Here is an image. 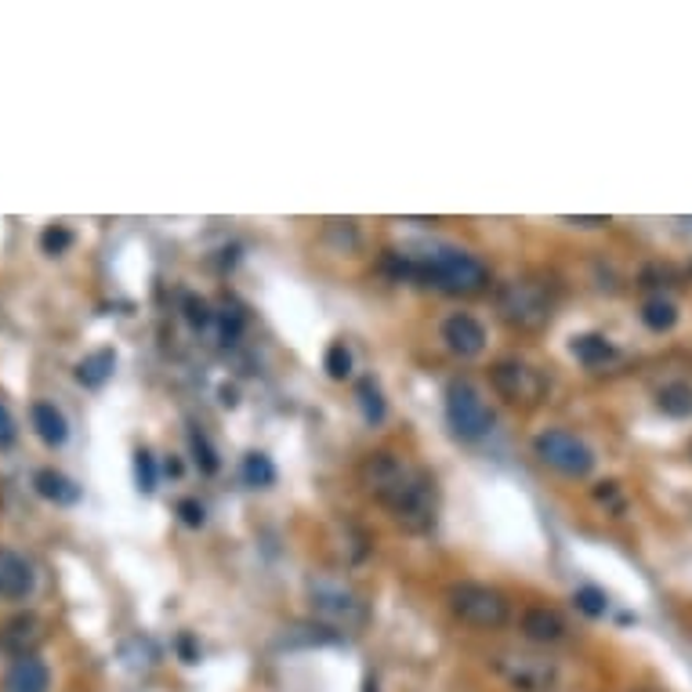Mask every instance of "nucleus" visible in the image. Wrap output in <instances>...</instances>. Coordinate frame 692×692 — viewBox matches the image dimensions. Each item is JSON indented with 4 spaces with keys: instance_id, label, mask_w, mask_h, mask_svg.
<instances>
[{
    "instance_id": "f257e3e1",
    "label": "nucleus",
    "mask_w": 692,
    "mask_h": 692,
    "mask_svg": "<svg viewBox=\"0 0 692 692\" xmlns=\"http://www.w3.org/2000/svg\"><path fill=\"white\" fill-rule=\"evenodd\" d=\"M360 483L377 504H385L392 515H396L402 530L424 533L435 526V511H439L435 479L417 468V464H410L407 457L388 453V450L370 453L360 464Z\"/></svg>"
},
{
    "instance_id": "f03ea898",
    "label": "nucleus",
    "mask_w": 692,
    "mask_h": 692,
    "mask_svg": "<svg viewBox=\"0 0 692 692\" xmlns=\"http://www.w3.org/2000/svg\"><path fill=\"white\" fill-rule=\"evenodd\" d=\"M399 276H417L446 294H479L489 283L483 261L464 254V250H435V254L424 258H402Z\"/></svg>"
},
{
    "instance_id": "7ed1b4c3",
    "label": "nucleus",
    "mask_w": 692,
    "mask_h": 692,
    "mask_svg": "<svg viewBox=\"0 0 692 692\" xmlns=\"http://www.w3.org/2000/svg\"><path fill=\"white\" fill-rule=\"evenodd\" d=\"M497 313L511 330L533 333V330H544L552 324L555 297L541 280H530V276L508 280V283H500V291H497Z\"/></svg>"
},
{
    "instance_id": "20e7f679",
    "label": "nucleus",
    "mask_w": 692,
    "mask_h": 692,
    "mask_svg": "<svg viewBox=\"0 0 692 692\" xmlns=\"http://www.w3.org/2000/svg\"><path fill=\"white\" fill-rule=\"evenodd\" d=\"M489 667L511 692H558L563 689V667L544 653L500 649L489 656Z\"/></svg>"
},
{
    "instance_id": "39448f33",
    "label": "nucleus",
    "mask_w": 692,
    "mask_h": 692,
    "mask_svg": "<svg viewBox=\"0 0 692 692\" xmlns=\"http://www.w3.org/2000/svg\"><path fill=\"white\" fill-rule=\"evenodd\" d=\"M308 605H313L316 620H324L327 627H338V631H363L370 620L366 602L341 580L319 577L308 583Z\"/></svg>"
},
{
    "instance_id": "423d86ee",
    "label": "nucleus",
    "mask_w": 692,
    "mask_h": 692,
    "mask_svg": "<svg viewBox=\"0 0 692 692\" xmlns=\"http://www.w3.org/2000/svg\"><path fill=\"white\" fill-rule=\"evenodd\" d=\"M446 602H450V613L457 616L461 624L479 627V631L504 627L511 616L508 599L497 588H489V583H453Z\"/></svg>"
},
{
    "instance_id": "0eeeda50",
    "label": "nucleus",
    "mask_w": 692,
    "mask_h": 692,
    "mask_svg": "<svg viewBox=\"0 0 692 692\" xmlns=\"http://www.w3.org/2000/svg\"><path fill=\"white\" fill-rule=\"evenodd\" d=\"M533 450L547 468H555L558 475H569V479H583L594 468V453L591 446L577 439L566 428H547L533 439Z\"/></svg>"
},
{
    "instance_id": "6e6552de",
    "label": "nucleus",
    "mask_w": 692,
    "mask_h": 692,
    "mask_svg": "<svg viewBox=\"0 0 692 692\" xmlns=\"http://www.w3.org/2000/svg\"><path fill=\"white\" fill-rule=\"evenodd\" d=\"M489 385L500 399H508L511 407H536L547 399V377L544 370H536L526 360H500L489 370Z\"/></svg>"
},
{
    "instance_id": "1a4fd4ad",
    "label": "nucleus",
    "mask_w": 692,
    "mask_h": 692,
    "mask_svg": "<svg viewBox=\"0 0 692 692\" xmlns=\"http://www.w3.org/2000/svg\"><path fill=\"white\" fill-rule=\"evenodd\" d=\"M446 421L453 428V435L483 439L489 432V424H494V413H489L483 392L472 381H453L446 388Z\"/></svg>"
},
{
    "instance_id": "9d476101",
    "label": "nucleus",
    "mask_w": 692,
    "mask_h": 692,
    "mask_svg": "<svg viewBox=\"0 0 692 692\" xmlns=\"http://www.w3.org/2000/svg\"><path fill=\"white\" fill-rule=\"evenodd\" d=\"M44 642V620L33 616V613H19L11 616L8 624H0V649H4L8 656H15V660H22V656H37Z\"/></svg>"
},
{
    "instance_id": "9b49d317",
    "label": "nucleus",
    "mask_w": 692,
    "mask_h": 692,
    "mask_svg": "<svg viewBox=\"0 0 692 692\" xmlns=\"http://www.w3.org/2000/svg\"><path fill=\"white\" fill-rule=\"evenodd\" d=\"M443 341H446V349L453 355H461V360H475V355H483V349H486V327L475 316L457 313L443 324Z\"/></svg>"
},
{
    "instance_id": "f8f14e48",
    "label": "nucleus",
    "mask_w": 692,
    "mask_h": 692,
    "mask_svg": "<svg viewBox=\"0 0 692 692\" xmlns=\"http://www.w3.org/2000/svg\"><path fill=\"white\" fill-rule=\"evenodd\" d=\"M33 566L19 552H0V599L4 602H22L33 594Z\"/></svg>"
},
{
    "instance_id": "ddd939ff",
    "label": "nucleus",
    "mask_w": 692,
    "mask_h": 692,
    "mask_svg": "<svg viewBox=\"0 0 692 692\" xmlns=\"http://www.w3.org/2000/svg\"><path fill=\"white\" fill-rule=\"evenodd\" d=\"M519 631H522V638L533 642V646H555V642L566 638L569 627L555 610H547V605H533V610L522 613Z\"/></svg>"
},
{
    "instance_id": "4468645a",
    "label": "nucleus",
    "mask_w": 692,
    "mask_h": 692,
    "mask_svg": "<svg viewBox=\"0 0 692 692\" xmlns=\"http://www.w3.org/2000/svg\"><path fill=\"white\" fill-rule=\"evenodd\" d=\"M52 689V671L37 656H22V660H11L8 674H4V692H47Z\"/></svg>"
},
{
    "instance_id": "2eb2a0df",
    "label": "nucleus",
    "mask_w": 692,
    "mask_h": 692,
    "mask_svg": "<svg viewBox=\"0 0 692 692\" xmlns=\"http://www.w3.org/2000/svg\"><path fill=\"white\" fill-rule=\"evenodd\" d=\"M30 421H33V432L41 435L44 446L55 450L69 439V424H66V417L55 410V402H33Z\"/></svg>"
},
{
    "instance_id": "dca6fc26",
    "label": "nucleus",
    "mask_w": 692,
    "mask_h": 692,
    "mask_svg": "<svg viewBox=\"0 0 692 692\" xmlns=\"http://www.w3.org/2000/svg\"><path fill=\"white\" fill-rule=\"evenodd\" d=\"M33 489H37L44 500L58 504V508H69V504H77V500H80V486L73 479H66V475L55 472V468H41L37 475H33Z\"/></svg>"
},
{
    "instance_id": "f3484780",
    "label": "nucleus",
    "mask_w": 692,
    "mask_h": 692,
    "mask_svg": "<svg viewBox=\"0 0 692 692\" xmlns=\"http://www.w3.org/2000/svg\"><path fill=\"white\" fill-rule=\"evenodd\" d=\"M113 366H116V352L113 349H99L91 355H83L80 366H77V381L83 388H102L105 381L113 377Z\"/></svg>"
},
{
    "instance_id": "a211bd4d",
    "label": "nucleus",
    "mask_w": 692,
    "mask_h": 692,
    "mask_svg": "<svg viewBox=\"0 0 692 692\" xmlns=\"http://www.w3.org/2000/svg\"><path fill=\"white\" fill-rule=\"evenodd\" d=\"M569 352L577 355V363H583V366H602L616 355V349L602 338V333H583V338H572Z\"/></svg>"
},
{
    "instance_id": "6ab92c4d",
    "label": "nucleus",
    "mask_w": 692,
    "mask_h": 692,
    "mask_svg": "<svg viewBox=\"0 0 692 692\" xmlns=\"http://www.w3.org/2000/svg\"><path fill=\"white\" fill-rule=\"evenodd\" d=\"M656 407L667 417H674V421H685V417H692V385H685V381L663 385L660 396H656Z\"/></svg>"
},
{
    "instance_id": "aec40b11",
    "label": "nucleus",
    "mask_w": 692,
    "mask_h": 692,
    "mask_svg": "<svg viewBox=\"0 0 692 692\" xmlns=\"http://www.w3.org/2000/svg\"><path fill=\"white\" fill-rule=\"evenodd\" d=\"M642 324H646L649 330H656V333L671 330L678 324L674 302H667V297H653V302H646V308H642Z\"/></svg>"
},
{
    "instance_id": "412c9836",
    "label": "nucleus",
    "mask_w": 692,
    "mask_h": 692,
    "mask_svg": "<svg viewBox=\"0 0 692 692\" xmlns=\"http://www.w3.org/2000/svg\"><path fill=\"white\" fill-rule=\"evenodd\" d=\"M360 407H363V417L366 424H381L385 421V396H381V388L374 385V381H360Z\"/></svg>"
},
{
    "instance_id": "4be33fe9",
    "label": "nucleus",
    "mask_w": 692,
    "mask_h": 692,
    "mask_svg": "<svg viewBox=\"0 0 692 692\" xmlns=\"http://www.w3.org/2000/svg\"><path fill=\"white\" fill-rule=\"evenodd\" d=\"M243 479L250 486H272V483H276V468H272V461L265 457V453H247Z\"/></svg>"
},
{
    "instance_id": "5701e85b",
    "label": "nucleus",
    "mask_w": 692,
    "mask_h": 692,
    "mask_svg": "<svg viewBox=\"0 0 692 692\" xmlns=\"http://www.w3.org/2000/svg\"><path fill=\"white\" fill-rule=\"evenodd\" d=\"M324 366H327V374H330L333 381L352 377V352H349V344H344V341H333L330 349H327Z\"/></svg>"
},
{
    "instance_id": "b1692460",
    "label": "nucleus",
    "mask_w": 692,
    "mask_h": 692,
    "mask_svg": "<svg viewBox=\"0 0 692 692\" xmlns=\"http://www.w3.org/2000/svg\"><path fill=\"white\" fill-rule=\"evenodd\" d=\"M572 602H577V610L583 613V616H605V610H610V599H605V591H599V588H580L577 594H572Z\"/></svg>"
},
{
    "instance_id": "393cba45",
    "label": "nucleus",
    "mask_w": 692,
    "mask_h": 692,
    "mask_svg": "<svg viewBox=\"0 0 692 692\" xmlns=\"http://www.w3.org/2000/svg\"><path fill=\"white\" fill-rule=\"evenodd\" d=\"M41 247L44 254H66V250L73 247V232H69L66 225H47L41 232Z\"/></svg>"
},
{
    "instance_id": "a878e982",
    "label": "nucleus",
    "mask_w": 692,
    "mask_h": 692,
    "mask_svg": "<svg viewBox=\"0 0 692 692\" xmlns=\"http://www.w3.org/2000/svg\"><path fill=\"white\" fill-rule=\"evenodd\" d=\"M135 479H138L141 494H152V489H157V461H152L149 450L135 453Z\"/></svg>"
},
{
    "instance_id": "bb28decb",
    "label": "nucleus",
    "mask_w": 692,
    "mask_h": 692,
    "mask_svg": "<svg viewBox=\"0 0 692 692\" xmlns=\"http://www.w3.org/2000/svg\"><path fill=\"white\" fill-rule=\"evenodd\" d=\"M193 453H196L200 468H204L207 475H211V472H218V457H214V450H211V443H207V435H204V432H193Z\"/></svg>"
},
{
    "instance_id": "cd10ccee",
    "label": "nucleus",
    "mask_w": 692,
    "mask_h": 692,
    "mask_svg": "<svg viewBox=\"0 0 692 692\" xmlns=\"http://www.w3.org/2000/svg\"><path fill=\"white\" fill-rule=\"evenodd\" d=\"M178 515H182L185 526H193V530L204 526V504H200V500H182V504H178Z\"/></svg>"
},
{
    "instance_id": "c85d7f7f",
    "label": "nucleus",
    "mask_w": 692,
    "mask_h": 692,
    "mask_svg": "<svg viewBox=\"0 0 692 692\" xmlns=\"http://www.w3.org/2000/svg\"><path fill=\"white\" fill-rule=\"evenodd\" d=\"M15 435H19L15 417H11L4 402H0V450H8L11 443H15Z\"/></svg>"
},
{
    "instance_id": "c756f323",
    "label": "nucleus",
    "mask_w": 692,
    "mask_h": 692,
    "mask_svg": "<svg viewBox=\"0 0 692 692\" xmlns=\"http://www.w3.org/2000/svg\"><path fill=\"white\" fill-rule=\"evenodd\" d=\"M594 497H599L602 504H610V508L616 511V515H620V511H624V500H620V489H616V483H602L599 489H594Z\"/></svg>"
},
{
    "instance_id": "7c9ffc66",
    "label": "nucleus",
    "mask_w": 692,
    "mask_h": 692,
    "mask_svg": "<svg viewBox=\"0 0 692 692\" xmlns=\"http://www.w3.org/2000/svg\"><path fill=\"white\" fill-rule=\"evenodd\" d=\"M185 308H189V324H193V327H207V324H211V313H207V305H204V302L189 297Z\"/></svg>"
},
{
    "instance_id": "2f4dec72",
    "label": "nucleus",
    "mask_w": 692,
    "mask_h": 692,
    "mask_svg": "<svg viewBox=\"0 0 692 692\" xmlns=\"http://www.w3.org/2000/svg\"><path fill=\"white\" fill-rule=\"evenodd\" d=\"M572 225H583V229H591V225H605V218H566Z\"/></svg>"
},
{
    "instance_id": "473e14b6",
    "label": "nucleus",
    "mask_w": 692,
    "mask_h": 692,
    "mask_svg": "<svg viewBox=\"0 0 692 692\" xmlns=\"http://www.w3.org/2000/svg\"><path fill=\"white\" fill-rule=\"evenodd\" d=\"M642 692H649V689H642Z\"/></svg>"
}]
</instances>
